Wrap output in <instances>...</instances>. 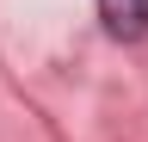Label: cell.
I'll return each mask as SVG.
<instances>
[{
	"label": "cell",
	"mask_w": 148,
	"mask_h": 142,
	"mask_svg": "<svg viewBox=\"0 0 148 142\" xmlns=\"http://www.w3.org/2000/svg\"><path fill=\"white\" fill-rule=\"evenodd\" d=\"M99 19L111 37L136 43V37H148V0H99Z\"/></svg>",
	"instance_id": "obj_1"
}]
</instances>
